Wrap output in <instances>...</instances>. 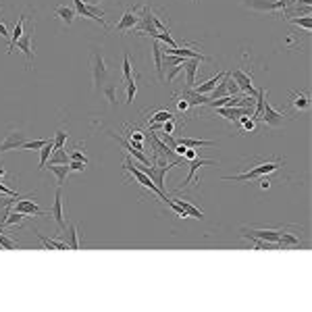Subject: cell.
Listing matches in <instances>:
<instances>
[{"label":"cell","mask_w":312,"mask_h":312,"mask_svg":"<svg viewBox=\"0 0 312 312\" xmlns=\"http://www.w3.org/2000/svg\"><path fill=\"white\" fill-rule=\"evenodd\" d=\"M283 163L281 161H273V163H262L258 167H252L248 169L246 173H239V175H231V177H223L225 181H252V179H258V177H264L268 173L277 171V169H281Z\"/></svg>","instance_id":"cell-1"},{"label":"cell","mask_w":312,"mask_h":312,"mask_svg":"<svg viewBox=\"0 0 312 312\" xmlns=\"http://www.w3.org/2000/svg\"><path fill=\"white\" fill-rule=\"evenodd\" d=\"M92 77H94V88L96 90H100L108 81V69H106V63H104L102 48L92 50Z\"/></svg>","instance_id":"cell-2"},{"label":"cell","mask_w":312,"mask_h":312,"mask_svg":"<svg viewBox=\"0 0 312 312\" xmlns=\"http://www.w3.org/2000/svg\"><path fill=\"white\" fill-rule=\"evenodd\" d=\"M123 169H125V171H129V173L137 179V183H141V186H144L146 190H150L152 194H156V196L161 198V200H169V194L156 188V186H154V181H152L144 171H139V167H137L133 161H125V163H123Z\"/></svg>","instance_id":"cell-3"},{"label":"cell","mask_w":312,"mask_h":312,"mask_svg":"<svg viewBox=\"0 0 312 312\" xmlns=\"http://www.w3.org/2000/svg\"><path fill=\"white\" fill-rule=\"evenodd\" d=\"M244 5L248 9L260 11V13H279V11H287L285 0H244Z\"/></svg>","instance_id":"cell-4"},{"label":"cell","mask_w":312,"mask_h":312,"mask_svg":"<svg viewBox=\"0 0 312 312\" xmlns=\"http://www.w3.org/2000/svg\"><path fill=\"white\" fill-rule=\"evenodd\" d=\"M34 34H36V25H30V30H25L23 36L15 42V48L21 50V52L25 54V59H27V69H30L32 59H34V48H32V44H34Z\"/></svg>","instance_id":"cell-5"},{"label":"cell","mask_w":312,"mask_h":312,"mask_svg":"<svg viewBox=\"0 0 312 312\" xmlns=\"http://www.w3.org/2000/svg\"><path fill=\"white\" fill-rule=\"evenodd\" d=\"M268 98V96H266ZM285 112L283 110H275L273 106H271V102L268 100H264V108H262V121H264V125L266 127H271V129H277V127H281L283 123H285Z\"/></svg>","instance_id":"cell-6"},{"label":"cell","mask_w":312,"mask_h":312,"mask_svg":"<svg viewBox=\"0 0 312 312\" xmlns=\"http://www.w3.org/2000/svg\"><path fill=\"white\" fill-rule=\"evenodd\" d=\"M281 231L283 229H248V227H244V229H242V237H246V239L254 237V239H262V242L277 244L279 237H281Z\"/></svg>","instance_id":"cell-7"},{"label":"cell","mask_w":312,"mask_h":312,"mask_svg":"<svg viewBox=\"0 0 312 312\" xmlns=\"http://www.w3.org/2000/svg\"><path fill=\"white\" fill-rule=\"evenodd\" d=\"M73 5H75L77 15H81V17H88V19H94L96 23H100L102 27H106V21L102 19V17H104V11L96 9V7H90V5L83 3V0H73Z\"/></svg>","instance_id":"cell-8"},{"label":"cell","mask_w":312,"mask_h":312,"mask_svg":"<svg viewBox=\"0 0 312 312\" xmlns=\"http://www.w3.org/2000/svg\"><path fill=\"white\" fill-rule=\"evenodd\" d=\"M50 217L54 219L56 227H59V231H63L67 223H65V212H63V188H59L54 192V204L50 208Z\"/></svg>","instance_id":"cell-9"},{"label":"cell","mask_w":312,"mask_h":312,"mask_svg":"<svg viewBox=\"0 0 312 312\" xmlns=\"http://www.w3.org/2000/svg\"><path fill=\"white\" fill-rule=\"evenodd\" d=\"M208 165H215V161H212V159H200V156H198V159H194V161H190V173H188V177H186V179H183V183H181V186L177 188V192L186 190V188L190 186V183L194 181L196 173L200 171L202 167H208Z\"/></svg>","instance_id":"cell-10"},{"label":"cell","mask_w":312,"mask_h":312,"mask_svg":"<svg viewBox=\"0 0 312 312\" xmlns=\"http://www.w3.org/2000/svg\"><path fill=\"white\" fill-rule=\"evenodd\" d=\"M25 144V133L21 129H13L7 133V139L0 144V152H9V150H17Z\"/></svg>","instance_id":"cell-11"},{"label":"cell","mask_w":312,"mask_h":312,"mask_svg":"<svg viewBox=\"0 0 312 312\" xmlns=\"http://www.w3.org/2000/svg\"><path fill=\"white\" fill-rule=\"evenodd\" d=\"M231 77L235 79V83H237L239 92H248L250 96H256V94H258V90L252 86V77L246 73V71H242V69H235L233 73H231Z\"/></svg>","instance_id":"cell-12"},{"label":"cell","mask_w":312,"mask_h":312,"mask_svg":"<svg viewBox=\"0 0 312 312\" xmlns=\"http://www.w3.org/2000/svg\"><path fill=\"white\" fill-rule=\"evenodd\" d=\"M108 135H110L112 139H117L119 144H121V146H123L127 152H129V154H133V159H135L139 165H146V167H150V165H152V161L148 159V156H146L144 152H141V150H135V148H133V146H131L129 141L125 139V137H121V135H117V133H112V131H108Z\"/></svg>","instance_id":"cell-13"},{"label":"cell","mask_w":312,"mask_h":312,"mask_svg":"<svg viewBox=\"0 0 312 312\" xmlns=\"http://www.w3.org/2000/svg\"><path fill=\"white\" fill-rule=\"evenodd\" d=\"M30 198H32V196L19 198V200L15 202V210H17V212H23V215H27V217H32V215H46V212L42 210L36 202H32Z\"/></svg>","instance_id":"cell-14"},{"label":"cell","mask_w":312,"mask_h":312,"mask_svg":"<svg viewBox=\"0 0 312 312\" xmlns=\"http://www.w3.org/2000/svg\"><path fill=\"white\" fill-rule=\"evenodd\" d=\"M63 231H65V233H61L63 242H65L71 250H79V233H77V225H75V223H69Z\"/></svg>","instance_id":"cell-15"},{"label":"cell","mask_w":312,"mask_h":312,"mask_svg":"<svg viewBox=\"0 0 312 312\" xmlns=\"http://www.w3.org/2000/svg\"><path fill=\"white\" fill-rule=\"evenodd\" d=\"M181 98H186V100L190 102V106H206L210 102V98L206 94H198L194 88H183Z\"/></svg>","instance_id":"cell-16"},{"label":"cell","mask_w":312,"mask_h":312,"mask_svg":"<svg viewBox=\"0 0 312 312\" xmlns=\"http://www.w3.org/2000/svg\"><path fill=\"white\" fill-rule=\"evenodd\" d=\"M152 56H154V67H156V75L165 81V67H163V59H165V50L159 40L152 42Z\"/></svg>","instance_id":"cell-17"},{"label":"cell","mask_w":312,"mask_h":312,"mask_svg":"<svg viewBox=\"0 0 312 312\" xmlns=\"http://www.w3.org/2000/svg\"><path fill=\"white\" fill-rule=\"evenodd\" d=\"M202 59H188L183 69H186V88H194L196 86V75H198V69H200Z\"/></svg>","instance_id":"cell-18"},{"label":"cell","mask_w":312,"mask_h":312,"mask_svg":"<svg viewBox=\"0 0 312 312\" xmlns=\"http://www.w3.org/2000/svg\"><path fill=\"white\" fill-rule=\"evenodd\" d=\"M54 17L61 19L65 25H73L75 19H77V11L71 9V7H67V5H59V7L54 9Z\"/></svg>","instance_id":"cell-19"},{"label":"cell","mask_w":312,"mask_h":312,"mask_svg":"<svg viewBox=\"0 0 312 312\" xmlns=\"http://www.w3.org/2000/svg\"><path fill=\"white\" fill-rule=\"evenodd\" d=\"M150 139H152V144H154L156 154H163L165 159H169V161H179V159H181V156H177L171 148H169V146L165 144V141H163L161 137H156V135H152V133H150Z\"/></svg>","instance_id":"cell-20"},{"label":"cell","mask_w":312,"mask_h":312,"mask_svg":"<svg viewBox=\"0 0 312 312\" xmlns=\"http://www.w3.org/2000/svg\"><path fill=\"white\" fill-rule=\"evenodd\" d=\"M137 21H139V15H135L133 11H125L123 17L117 23V32H129V30H133V27L137 25Z\"/></svg>","instance_id":"cell-21"},{"label":"cell","mask_w":312,"mask_h":312,"mask_svg":"<svg viewBox=\"0 0 312 312\" xmlns=\"http://www.w3.org/2000/svg\"><path fill=\"white\" fill-rule=\"evenodd\" d=\"M25 219H30L27 215H23V212H7L5 215V219L0 221V229H3V227H15V225H21Z\"/></svg>","instance_id":"cell-22"},{"label":"cell","mask_w":312,"mask_h":312,"mask_svg":"<svg viewBox=\"0 0 312 312\" xmlns=\"http://www.w3.org/2000/svg\"><path fill=\"white\" fill-rule=\"evenodd\" d=\"M52 152H54V139L48 137L46 144L40 148V171H44V169H46V165H48V161H50Z\"/></svg>","instance_id":"cell-23"},{"label":"cell","mask_w":312,"mask_h":312,"mask_svg":"<svg viewBox=\"0 0 312 312\" xmlns=\"http://www.w3.org/2000/svg\"><path fill=\"white\" fill-rule=\"evenodd\" d=\"M46 169H50V173L56 175V183H59V188H63L65 181H67V175L71 173L69 171V165H48Z\"/></svg>","instance_id":"cell-24"},{"label":"cell","mask_w":312,"mask_h":312,"mask_svg":"<svg viewBox=\"0 0 312 312\" xmlns=\"http://www.w3.org/2000/svg\"><path fill=\"white\" fill-rule=\"evenodd\" d=\"M279 248H300L302 242H300V237H295L293 233H285V231H281V237H279V242H277Z\"/></svg>","instance_id":"cell-25"},{"label":"cell","mask_w":312,"mask_h":312,"mask_svg":"<svg viewBox=\"0 0 312 312\" xmlns=\"http://www.w3.org/2000/svg\"><path fill=\"white\" fill-rule=\"evenodd\" d=\"M100 92L106 96V100H108L112 106L119 104V98H117V83H115V81H106L104 86L100 88Z\"/></svg>","instance_id":"cell-26"},{"label":"cell","mask_w":312,"mask_h":312,"mask_svg":"<svg viewBox=\"0 0 312 312\" xmlns=\"http://www.w3.org/2000/svg\"><path fill=\"white\" fill-rule=\"evenodd\" d=\"M223 75H225V73H217L215 77H210L208 81L200 83V86H198V88H194V90H196L198 94H206V96H208V94H210L212 90H215V88H217V83L221 81V77H223Z\"/></svg>","instance_id":"cell-27"},{"label":"cell","mask_w":312,"mask_h":312,"mask_svg":"<svg viewBox=\"0 0 312 312\" xmlns=\"http://www.w3.org/2000/svg\"><path fill=\"white\" fill-rule=\"evenodd\" d=\"M36 235H38L40 242L44 244L46 250H67V248H69V246L63 242V239H48V237H44L42 233H38V231H36Z\"/></svg>","instance_id":"cell-28"},{"label":"cell","mask_w":312,"mask_h":312,"mask_svg":"<svg viewBox=\"0 0 312 312\" xmlns=\"http://www.w3.org/2000/svg\"><path fill=\"white\" fill-rule=\"evenodd\" d=\"M25 19H27V15H21V19L17 21V25H15V30H13V38H11V42H9V54L13 52V48H15V42L23 36V25H25Z\"/></svg>","instance_id":"cell-29"},{"label":"cell","mask_w":312,"mask_h":312,"mask_svg":"<svg viewBox=\"0 0 312 312\" xmlns=\"http://www.w3.org/2000/svg\"><path fill=\"white\" fill-rule=\"evenodd\" d=\"M291 106L295 108V110H306L308 106H310V100H308V94H304V92H293V100H291Z\"/></svg>","instance_id":"cell-30"},{"label":"cell","mask_w":312,"mask_h":312,"mask_svg":"<svg viewBox=\"0 0 312 312\" xmlns=\"http://www.w3.org/2000/svg\"><path fill=\"white\" fill-rule=\"evenodd\" d=\"M177 144H183L186 148H200V146H215V141H208V139H192V137H179Z\"/></svg>","instance_id":"cell-31"},{"label":"cell","mask_w":312,"mask_h":312,"mask_svg":"<svg viewBox=\"0 0 312 312\" xmlns=\"http://www.w3.org/2000/svg\"><path fill=\"white\" fill-rule=\"evenodd\" d=\"M183 210H186L188 212V217H194V219H202L204 217V212L200 210V208H196L192 202H188V200H181V198H179V200H175Z\"/></svg>","instance_id":"cell-32"},{"label":"cell","mask_w":312,"mask_h":312,"mask_svg":"<svg viewBox=\"0 0 312 312\" xmlns=\"http://www.w3.org/2000/svg\"><path fill=\"white\" fill-rule=\"evenodd\" d=\"M169 119H173V112L169 110V108H161V110L152 112V115L148 117V123H150V125H152V123H165V121H169Z\"/></svg>","instance_id":"cell-33"},{"label":"cell","mask_w":312,"mask_h":312,"mask_svg":"<svg viewBox=\"0 0 312 312\" xmlns=\"http://www.w3.org/2000/svg\"><path fill=\"white\" fill-rule=\"evenodd\" d=\"M50 165H69V154L65 148H54L50 156ZM48 167V165H46Z\"/></svg>","instance_id":"cell-34"},{"label":"cell","mask_w":312,"mask_h":312,"mask_svg":"<svg viewBox=\"0 0 312 312\" xmlns=\"http://www.w3.org/2000/svg\"><path fill=\"white\" fill-rule=\"evenodd\" d=\"M123 83H125V88H127V104H131L133 98H135V94H137V83H135L133 77L127 79V81H123Z\"/></svg>","instance_id":"cell-35"},{"label":"cell","mask_w":312,"mask_h":312,"mask_svg":"<svg viewBox=\"0 0 312 312\" xmlns=\"http://www.w3.org/2000/svg\"><path fill=\"white\" fill-rule=\"evenodd\" d=\"M0 248H5V250H17L19 244L15 242V239H11L3 229H0Z\"/></svg>","instance_id":"cell-36"},{"label":"cell","mask_w":312,"mask_h":312,"mask_svg":"<svg viewBox=\"0 0 312 312\" xmlns=\"http://www.w3.org/2000/svg\"><path fill=\"white\" fill-rule=\"evenodd\" d=\"M121 71H123V81H127V79H131V75H133V67H131V63H129V54H123V67H121Z\"/></svg>","instance_id":"cell-37"},{"label":"cell","mask_w":312,"mask_h":312,"mask_svg":"<svg viewBox=\"0 0 312 312\" xmlns=\"http://www.w3.org/2000/svg\"><path fill=\"white\" fill-rule=\"evenodd\" d=\"M289 21H291L293 25H297V27H302V30H306V32L312 30V19H310V15H306V17H291Z\"/></svg>","instance_id":"cell-38"},{"label":"cell","mask_w":312,"mask_h":312,"mask_svg":"<svg viewBox=\"0 0 312 312\" xmlns=\"http://www.w3.org/2000/svg\"><path fill=\"white\" fill-rule=\"evenodd\" d=\"M237 123L244 127V131H254V129H256V119H252V117H248V115L239 117Z\"/></svg>","instance_id":"cell-39"},{"label":"cell","mask_w":312,"mask_h":312,"mask_svg":"<svg viewBox=\"0 0 312 312\" xmlns=\"http://www.w3.org/2000/svg\"><path fill=\"white\" fill-rule=\"evenodd\" d=\"M46 141H48V137L46 139H36V141H25V144L21 146V150H40Z\"/></svg>","instance_id":"cell-40"},{"label":"cell","mask_w":312,"mask_h":312,"mask_svg":"<svg viewBox=\"0 0 312 312\" xmlns=\"http://www.w3.org/2000/svg\"><path fill=\"white\" fill-rule=\"evenodd\" d=\"M65 141H67V131L59 129L54 135V148H65Z\"/></svg>","instance_id":"cell-41"},{"label":"cell","mask_w":312,"mask_h":312,"mask_svg":"<svg viewBox=\"0 0 312 312\" xmlns=\"http://www.w3.org/2000/svg\"><path fill=\"white\" fill-rule=\"evenodd\" d=\"M227 92H229V96H235V94H239V88H237L235 79L231 77V73L227 75Z\"/></svg>","instance_id":"cell-42"},{"label":"cell","mask_w":312,"mask_h":312,"mask_svg":"<svg viewBox=\"0 0 312 312\" xmlns=\"http://www.w3.org/2000/svg\"><path fill=\"white\" fill-rule=\"evenodd\" d=\"M169 69V73H167V77H165V81L167 83H173V79H175V75L179 73V71L183 69V67H179V65H173V67H167Z\"/></svg>","instance_id":"cell-43"},{"label":"cell","mask_w":312,"mask_h":312,"mask_svg":"<svg viewBox=\"0 0 312 312\" xmlns=\"http://www.w3.org/2000/svg\"><path fill=\"white\" fill-rule=\"evenodd\" d=\"M69 161H81V163L88 165V156L83 154V152H79V150H73V152L69 154Z\"/></svg>","instance_id":"cell-44"},{"label":"cell","mask_w":312,"mask_h":312,"mask_svg":"<svg viewBox=\"0 0 312 312\" xmlns=\"http://www.w3.org/2000/svg\"><path fill=\"white\" fill-rule=\"evenodd\" d=\"M83 169H86V163H81V161H69V171H77V173H81Z\"/></svg>","instance_id":"cell-45"},{"label":"cell","mask_w":312,"mask_h":312,"mask_svg":"<svg viewBox=\"0 0 312 312\" xmlns=\"http://www.w3.org/2000/svg\"><path fill=\"white\" fill-rule=\"evenodd\" d=\"M163 141H165V144L171 148V150H175V146H177V139H175L171 133H163Z\"/></svg>","instance_id":"cell-46"},{"label":"cell","mask_w":312,"mask_h":312,"mask_svg":"<svg viewBox=\"0 0 312 312\" xmlns=\"http://www.w3.org/2000/svg\"><path fill=\"white\" fill-rule=\"evenodd\" d=\"M129 139L131 141H144L146 135H144V131H139V129H131L129 131Z\"/></svg>","instance_id":"cell-47"},{"label":"cell","mask_w":312,"mask_h":312,"mask_svg":"<svg viewBox=\"0 0 312 312\" xmlns=\"http://www.w3.org/2000/svg\"><path fill=\"white\" fill-rule=\"evenodd\" d=\"M198 156H200V154H198L194 148H186V152H183V161H186V163H190V161L198 159Z\"/></svg>","instance_id":"cell-48"},{"label":"cell","mask_w":312,"mask_h":312,"mask_svg":"<svg viewBox=\"0 0 312 312\" xmlns=\"http://www.w3.org/2000/svg\"><path fill=\"white\" fill-rule=\"evenodd\" d=\"M190 108H192L190 102L186 100V98H181V96H179V100H177V110H179V112H188Z\"/></svg>","instance_id":"cell-49"},{"label":"cell","mask_w":312,"mask_h":312,"mask_svg":"<svg viewBox=\"0 0 312 312\" xmlns=\"http://www.w3.org/2000/svg\"><path fill=\"white\" fill-rule=\"evenodd\" d=\"M175 131V121L173 119H169L163 123V133H173Z\"/></svg>","instance_id":"cell-50"},{"label":"cell","mask_w":312,"mask_h":312,"mask_svg":"<svg viewBox=\"0 0 312 312\" xmlns=\"http://www.w3.org/2000/svg\"><path fill=\"white\" fill-rule=\"evenodd\" d=\"M258 179H260V188H262V190H268V188H271V179H268L266 175H264V177H258Z\"/></svg>","instance_id":"cell-51"},{"label":"cell","mask_w":312,"mask_h":312,"mask_svg":"<svg viewBox=\"0 0 312 312\" xmlns=\"http://www.w3.org/2000/svg\"><path fill=\"white\" fill-rule=\"evenodd\" d=\"M131 146H133L135 150H141V152H144V141H131Z\"/></svg>","instance_id":"cell-52"},{"label":"cell","mask_w":312,"mask_h":312,"mask_svg":"<svg viewBox=\"0 0 312 312\" xmlns=\"http://www.w3.org/2000/svg\"><path fill=\"white\" fill-rule=\"evenodd\" d=\"M0 36H3V38L9 36V30H7V25H5V23H0Z\"/></svg>","instance_id":"cell-53"},{"label":"cell","mask_w":312,"mask_h":312,"mask_svg":"<svg viewBox=\"0 0 312 312\" xmlns=\"http://www.w3.org/2000/svg\"><path fill=\"white\" fill-rule=\"evenodd\" d=\"M83 3H86V5H90V7H96V5H100L102 0H83Z\"/></svg>","instance_id":"cell-54"},{"label":"cell","mask_w":312,"mask_h":312,"mask_svg":"<svg viewBox=\"0 0 312 312\" xmlns=\"http://www.w3.org/2000/svg\"><path fill=\"white\" fill-rule=\"evenodd\" d=\"M5 175H7V171H5L3 167H0V181H3V177H5Z\"/></svg>","instance_id":"cell-55"},{"label":"cell","mask_w":312,"mask_h":312,"mask_svg":"<svg viewBox=\"0 0 312 312\" xmlns=\"http://www.w3.org/2000/svg\"><path fill=\"white\" fill-rule=\"evenodd\" d=\"M192 3H194V5H196V3H198V0H192Z\"/></svg>","instance_id":"cell-56"},{"label":"cell","mask_w":312,"mask_h":312,"mask_svg":"<svg viewBox=\"0 0 312 312\" xmlns=\"http://www.w3.org/2000/svg\"><path fill=\"white\" fill-rule=\"evenodd\" d=\"M0 198H3V194H0Z\"/></svg>","instance_id":"cell-57"}]
</instances>
